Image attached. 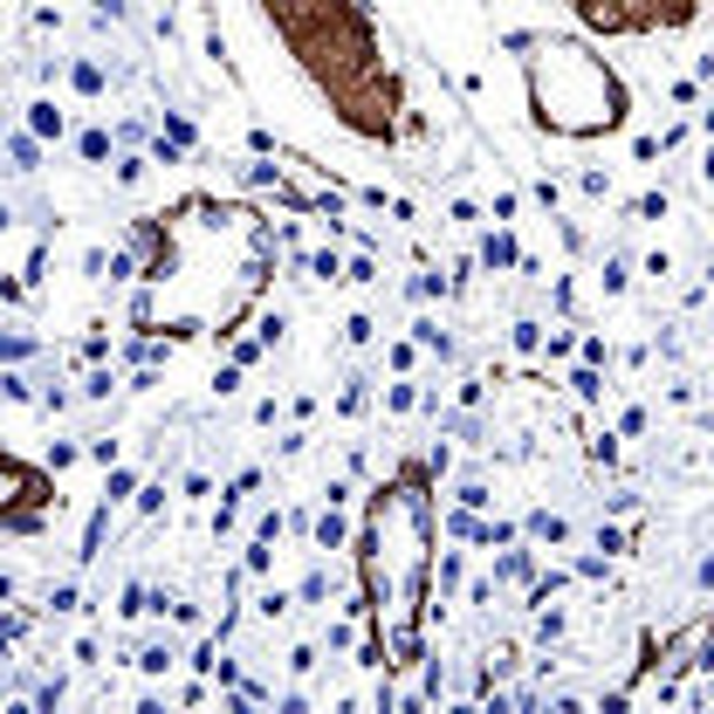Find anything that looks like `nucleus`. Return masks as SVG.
Instances as JSON below:
<instances>
[{
  "mask_svg": "<svg viewBox=\"0 0 714 714\" xmlns=\"http://www.w3.org/2000/svg\"><path fill=\"white\" fill-rule=\"evenodd\" d=\"M268 21L289 34V49L309 62V76L337 97L344 125L385 138L391 131V83L378 76V34L350 0H261Z\"/></svg>",
  "mask_w": 714,
  "mask_h": 714,
  "instance_id": "1",
  "label": "nucleus"
},
{
  "mask_svg": "<svg viewBox=\"0 0 714 714\" xmlns=\"http://www.w3.org/2000/svg\"><path fill=\"white\" fill-rule=\"evenodd\" d=\"M0 227H8V207H0Z\"/></svg>",
  "mask_w": 714,
  "mask_h": 714,
  "instance_id": "2",
  "label": "nucleus"
}]
</instances>
